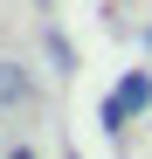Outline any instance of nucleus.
Listing matches in <instances>:
<instances>
[{
  "label": "nucleus",
  "mask_w": 152,
  "mask_h": 159,
  "mask_svg": "<svg viewBox=\"0 0 152 159\" xmlns=\"http://www.w3.org/2000/svg\"><path fill=\"white\" fill-rule=\"evenodd\" d=\"M145 104H152V69H124V83L104 97V111H97V118H104V131H124Z\"/></svg>",
  "instance_id": "1"
},
{
  "label": "nucleus",
  "mask_w": 152,
  "mask_h": 159,
  "mask_svg": "<svg viewBox=\"0 0 152 159\" xmlns=\"http://www.w3.org/2000/svg\"><path fill=\"white\" fill-rule=\"evenodd\" d=\"M28 97H35V76L21 62H0V111H21Z\"/></svg>",
  "instance_id": "2"
},
{
  "label": "nucleus",
  "mask_w": 152,
  "mask_h": 159,
  "mask_svg": "<svg viewBox=\"0 0 152 159\" xmlns=\"http://www.w3.org/2000/svg\"><path fill=\"white\" fill-rule=\"evenodd\" d=\"M7 159H35V145H14V152H7Z\"/></svg>",
  "instance_id": "3"
},
{
  "label": "nucleus",
  "mask_w": 152,
  "mask_h": 159,
  "mask_svg": "<svg viewBox=\"0 0 152 159\" xmlns=\"http://www.w3.org/2000/svg\"><path fill=\"white\" fill-rule=\"evenodd\" d=\"M145 48H152V28H145Z\"/></svg>",
  "instance_id": "4"
}]
</instances>
